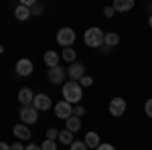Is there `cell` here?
<instances>
[{
  "label": "cell",
  "mask_w": 152,
  "mask_h": 150,
  "mask_svg": "<svg viewBox=\"0 0 152 150\" xmlns=\"http://www.w3.org/2000/svg\"><path fill=\"white\" fill-rule=\"evenodd\" d=\"M81 97H83V91L77 81H65L63 83V100L67 104H79Z\"/></svg>",
  "instance_id": "6da1fadb"
},
{
  "label": "cell",
  "mask_w": 152,
  "mask_h": 150,
  "mask_svg": "<svg viewBox=\"0 0 152 150\" xmlns=\"http://www.w3.org/2000/svg\"><path fill=\"white\" fill-rule=\"evenodd\" d=\"M83 41H85V45L91 47V49H99V47H104L105 33L102 31V29H97V26H91V29H87V31H85Z\"/></svg>",
  "instance_id": "7a4b0ae2"
},
{
  "label": "cell",
  "mask_w": 152,
  "mask_h": 150,
  "mask_svg": "<svg viewBox=\"0 0 152 150\" xmlns=\"http://www.w3.org/2000/svg\"><path fill=\"white\" fill-rule=\"evenodd\" d=\"M75 39H77V35H75V31H73L71 26H63L57 33V43L61 47H65V49H69V47L75 43Z\"/></svg>",
  "instance_id": "3957f363"
},
{
  "label": "cell",
  "mask_w": 152,
  "mask_h": 150,
  "mask_svg": "<svg viewBox=\"0 0 152 150\" xmlns=\"http://www.w3.org/2000/svg\"><path fill=\"white\" fill-rule=\"evenodd\" d=\"M65 77H67V69L61 67V65L51 67V69L47 71V79L51 81L53 85H61V83H65Z\"/></svg>",
  "instance_id": "277c9868"
},
{
  "label": "cell",
  "mask_w": 152,
  "mask_h": 150,
  "mask_svg": "<svg viewBox=\"0 0 152 150\" xmlns=\"http://www.w3.org/2000/svg\"><path fill=\"white\" fill-rule=\"evenodd\" d=\"M18 116H20V120H23V124H35L37 120H39V112H37L33 105H20V112H18Z\"/></svg>",
  "instance_id": "5b68a950"
},
{
  "label": "cell",
  "mask_w": 152,
  "mask_h": 150,
  "mask_svg": "<svg viewBox=\"0 0 152 150\" xmlns=\"http://www.w3.org/2000/svg\"><path fill=\"white\" fill-rule=\"evenodd\" d=\"M126 100L124 97H112V102H110V114L114 116V118H120V116L126 114Z\"/></svg>",
  "instance_id": "8992f818"
},
{
  "label": "cell",
  "mask_w": 152,
  "mask_h": 150,
  "mask_svg": "<svg viewBox=\"0 0 152 150\" xmlns=\"http://www.w3.org/2000/svg\"><path fill=\"white\" fill-rule=\"evenodd\" d=\"M51 105H53V102L47 93H37L35 100H33V108L37 112H47V110H51Z\"/></svg>",
  "instance_id": "52a82bcc"
},
{
  "label": "cell",
  "mask_w": 152,
  "mask_h": 150,
  "mask_svg": "<svg viewBox=\"0 0 152 150\" xmlns=\"http://www.w3.org/2000/svg\"><path fill=\"white\" fill-rule=\"evenodd\" d=\"M55 114H57V118H61V120H69L71 116H73V108H71V104H67L65 100H61V102L55 104Z\"/></svg>",
  "instance_id": "ba28073f"
},
{
  "label": "cell",
  "mask_w": 152,
  "mask_h": 150,
  "mask_svg": "<svg viewBox=\"0 0 152 150\" xmlns=\"http://www.w3.org/2000/svg\"><path fill=\"white\" fill-rule=\"evenodd\" d=\"M67 75L71 77V81H79L85 75V65L79 63V61H75V63H71L69 67H67Z\"/></svg>",
  "instance_id": "9c48e42d"
},
{
  "label": "cell",
  "mask_w": 152,
  "mask_h": 150,
  "mask_svg": "<svg viewBox=\"0 0 152 150\" xmlns=\"http://www.w3.org/2000/svg\"><path fill=\"white\" fill-rule=\"evenodd\" d=\"M33 69H35V65H33L31 59H18V61H16V73H18V75L26 77V75L33 73Z\"/></svg>",
  "instance_id": "30bf717a"
},
{
  "label": "cell",
  "mask_w": 152,
  "mask_h": 150,
  "mask_svg": "<svg viewBox=\"0 0 152 150\" xmlns=\"http://www.w3.org/2000/svg\"><path fill=\"white\" fill-rule=\"evenodd\" d=\"M12 132H14V136L18 140H31V136H33V132L28 130L26 124H16V126L12 128Z\"/></svg>",
  "instance_id": "8fae6325"
},
{
  "label": "cell",
  "mask_w": 152,
  "mask_h": 150,
  "mask_svg": "<svg viewBox=\"0 0 152 150\" xmlns=\"http://www.w3.org/2000/svg\"><path fill=\"white\" fill-rule=\"evenodd\" d=\"M83 142L87 144V148H89V150H97V146L102 144L97 132H87V134H85V138H83Z\"/></svg>",
  "instance_id": "7c38bea8"
},
{
  "label": "cell",
  "mask_w": 152,
  "mask_h": 150,
  "mask_svg": "<svg viewBox=\"0 0 152 150\" xmlns=\"http://www.w3.org/2000/svg\"><path fill=\"white\" fill-rule=\"evenodd\" d=\"M33 100H35V93L31 91L28 87H23L18 91V102H20V105H33Z\"/></svg>",
  "instance_id": "4fadbf2b"
},
{
  "label": "cell",
  "mask_w": 152,
  "mask_h": 150,
  "mask_svg": "<svg viewBox=\"0 0 152 150\" xmlns=\"http://www.w3.org/2000/svg\"><path fill=\"white\" fill-rule=\"evenodd\" d=\"M112 8L116 12H128L134 8V0H114Z\"/></svg>",
  "instance_id": "5bb4252c"
},
{
  "label": "cell",
  "mask_w": 152,
  "mask_h": 150,
  "mask_svg": "<svg viewBox=\"0 0 152 150\" xmlns=\"http://www.w3.org/2000/svg\"><path fill=\"white\" fill-rule=\"evenodd\" d=\"M14 16H16L18 20H28L33 14H31V8H28V6H24V4H18V6H16V10H14Z\"/></svg>",
  "instance_id": "9a60e30c"
},
{
  "label": "cell",
  "mask_w": 152,
  "mask_h": 150,
  "mask_svg": "<svg viewBox=\"0 0 152 150\" xmlns=\"http://www.w3.org/2000/svg\"><path fill=\"white\" fill-rule=\"evenodd\" d=\"M65 130H69V132H77V130H81V118H75V116H71L69 120H65Z\"/></svg>",
  "instance_id": "2e32d148"
},
{
  "label": "cell",
  "mask_w": 152,
  "mask_h": 150,
  "mask_svg": "<svg viewBox=\"0 0 152 150\" xmlns=\"http://www.w3.org/2000/svg\"><path fill=\"white\" fill-rule=\"evenodd\" d=\"M57 140L61 142V144H65V146H71V144H73V132H69V130H61Z\"/></svg>",
  "instance_id": "e0dca14e"
},
{
  "label": "cell",
  "mask_w": 152,
  "mask_h": 150,
  "mask_svg": "<svg viewBox=\"0 0 152 150\" xmlns=\"http://www.w3.org/2000/svg\"><path fill=\"white\" fill-rule=\"evenodd\" d=\"M45 63L49 65V69H51V67H57L59 65V55L55 51H47V53H45Z\"/></svg>",
  "instance_id": "ac0fdd59"
},
{
  "label": "cell",
  "mask_w": 152,
  "mask_h": 150,
  "mask_svg": "<svg viewBox=\"0 0 152 150\" xmlns=\"http://www.w3.org/2000/svg\"><path fill=\"white\" fill-rule=\"evenodd\" d=\"M118 43H120V35L118 33H105V41H104V45L105 47H116Z\"/></svg>",
  "instance_id": "d6986e66"
},
{
  "label": "cell",
  "mask_w": 152,
  "mask_h": 150,
  "mask_svg": "<svg viewBox=\"0 0 152 150\" xmlns=\"http://www.w3.org/2000/svg\"><path fill=\"white\" fill-rule=\"evenodd\" d=\"M63 59L71 65V63H75V61H77V53H75L73 49H63Z\"/></svg>",
  "instance_id": "ffe728a7"
},
{
  "label": "cell",
  "mask_w": 152,
  "mask_h": 150,
  "mask_svg": "<svg viewBox=\"0 0 152 150\" xmlns=\"http://www.w3.org/2000/svg\"><path fill=\"white\" fill-rule=\"evenodd\" d=\"M69 150H89V148H87V144H85L83 140H73V144L69 146Z\"/></svg>",
  "instance_id": "44dd1931"
},
{
  "label": "cell",
  "mask_w": 152,
  "mask_h": 150,
  "mask_svg": "<svg viewBox=\"0 0 152 150\" xmlns=\"http://www.w3.org/2000/svg\"><path fill=\"white\" fill-rule=\"evenodd\" d=\"M41 150H57V144H55V140H45V142L41 144Z\"/></svg>",
  "instance_id": "7402d4cb"
},
{
  "label": "cell",
  "mask_w": 152,
  "mask_h": 150,
  "mask_svg": "<svg viewBox=\"0 0 152 150\" xmlns=\"http://www.w3.org/2000/svg\"><path fill=\"white\" fill-rule=\"evenodd\" d=\"M77 83H79L81 87H89V85L94 83V79H91L89 75H83V77H81V79H79V81H77Z\"/></svg>",
  "instance_id": "603a6c76"
},
{
  "label": "cell",
  "mask_w": 152,
  "mask_h": 150,
  "mask_svg": "<svg viewBox=\"0 0 152 150\" xmlns=\"http://www.w3.org/2000/svg\"><path fill=\"white\" fill-rule=\"evenodd\" d=\"M59 138V130L57 128H49L47 130V140H57Z\"/></svg>",
  "instance_id": "cb8c5ba5"
},
{
  "label": "cell",
  "mask_w": 152,
  "mask_h": 150,
  "mask_svg": "<svg viewBox=\"0 0 152 150\" xmlns=\"http://www.w3.org/2000/svg\"><path fill=\"white\" fill-rule=\"evenodd\" d=\"M144 114L148 116V118H152V97L146 102V104H144Z\"/></svg>",
  "instance_id": "d4e9b609"
},
{
  "label": "cell",
  "mask_w": 152,
  "mask_h": 150,
  "mask_svg": "<svg viewBox=\"0 0 152 150\" xmlns=\"http://www.w3.org/2000/svg\"><path fill=\"white\" fill-rule=\"evenodd\" d=\"M83 114H85V108H83V105H75V108H73V116H75V118H81Z\"/></svg>",
  "instance_id": "484cf974"
},
{
  "label": "cell",
  "mask_w": 152,
  "mask_h": 150,
  "mask_svg": "<svg viewBox=\"0 0 152 150\" xmlns=\"http://www.w3.org/2000/svg\"><path fill=\"white\" fill-rule=\"evenodd\" d=\"M104 14H105V16H107V18H112V16L116 14V10H114L112 6H105V8H104Z\"/></svg>",
  "instance_id": "4316f807"
},
{
  "label": "cell",
  "mask_w": 152,
  "mask_h": 150,
  "mask_svg": "<svg viewBox=\"0 0 152 150\" xmlns=\"http://www.w3.org/2000/svg\"><path fill=\"white\" fill-rule=\"evenodd\" d=\"M97 150H116V148H114L112 144H107V142H104V144H99V146H97Z\"/></svg>",
  "instance_id": "83f0119b"
},
{
  "label": "cell",
  "mask_w": 152,
  "mask_h": 150,
  "mask_svg": "<svg viewBox=\"0 0 152 150\" xmlns=\"http://www.w3.org/2000/svg\"><path fill=\"white\" fill-rule=\"evenodd\" d=\"M12 150H24L26 146H23V142H14V144H10Z\"/></svg>",
  "instance_id": "f1b7e54d"
},
{
  "label": "cell",
  "mask_w": 152,
  "mask_h": 150,
  "mask_svg": "<svg viewBox=\"0 0 152 150\" xmlns=\"http://www.w3.org/2000/svg\"><path fill=\"white\" fill-rule=\"evenodd\" d=\"M24 150H41V146H39V144H28Z\"/></svg>",
  "instance_id": "f546056e"
},
{
  "label": "cell",
  "mask_w": 152,
  "mask_h": 150,
  "mask_svg": "<svg viewBox=\"0 0 152 150\" xmlns=\"http://www.w3.org/2000/svg\"><path fill=\"white\" fill-rule=\"evenodd\" d=\"M0 150H12L10 144H6V142H0Z\"/></svg>",
  "instance_id": "4dcf8cb0"
},
{
  "label": "cell",
  "mask_w": 152,
  "mask_h": 150,
  "mask_svg": "<svg viewBox=\"0 0 152 150\" xmlns=\"http://www.w3.org/2000/svg\"><path fill=\"white\" fill-rule=\"evenodd\" d=\"M148 24H150V29H152V14L148 16Z\"/></svg>",
  "instance_id": "1f68e13d"
}]
</instances>
